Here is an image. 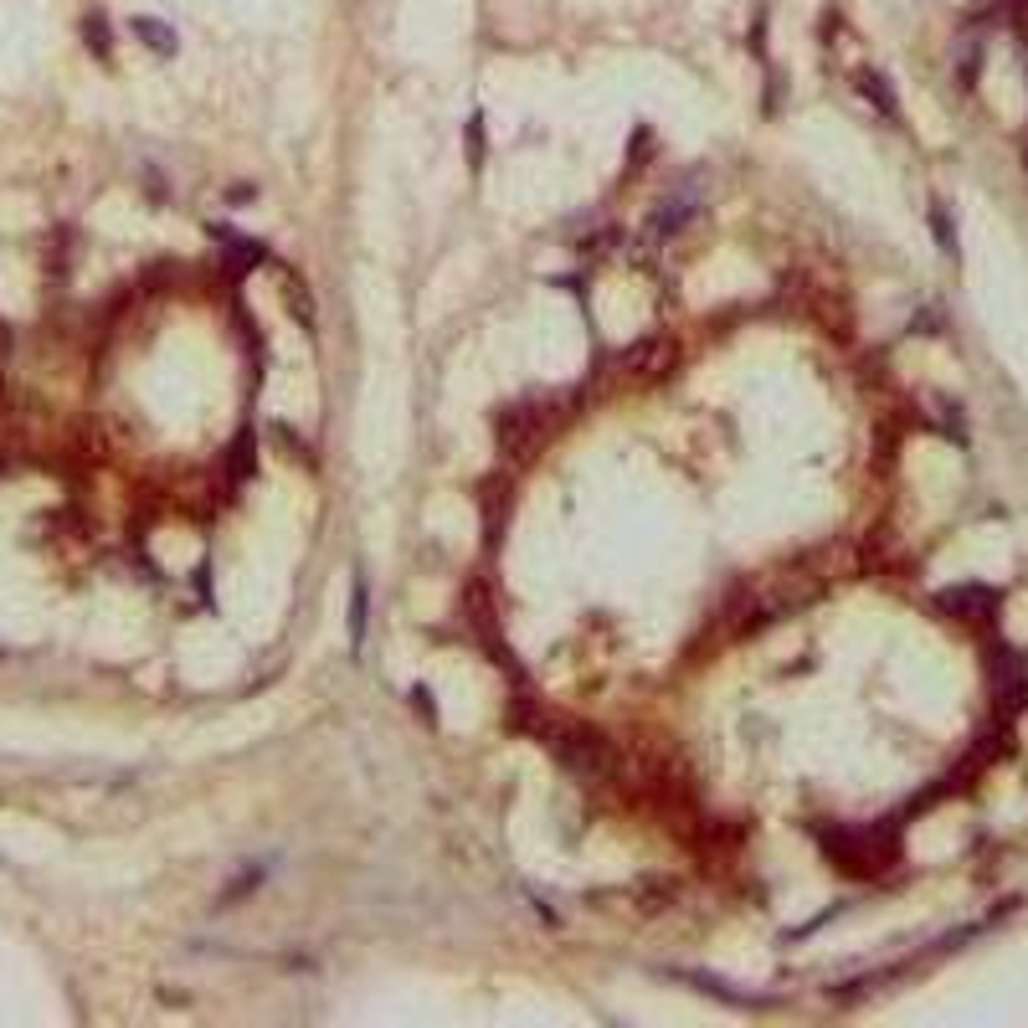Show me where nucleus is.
Returning <instances> with one entry per match:
<instances>
[{"label": "nucleus", "instance_id": "nucleus-1", "mask_svg": "<svg viewBox=\"0 0 1028 1028\" xmlns=\"http://www.w3.org/2000/svg\"><path fill=\"white\" fill-rule=\"evenodd\" d=\"M561 751V761L566 766H576L582 776H607L612 772V745H607V736H592V730H571L566 741L555 745Z\"/></svg>", "mask_w": 1028, "mask_h": 1028}, {"label": "nucleus", "instance_id": "nucleus-2", "mask_svg": "<svg viewBox=\"0 0 1028 1028\" xmlns=\"http://www.w3.org/2000/svg\"><path fill=\"white\" fill-rule=\"evenodd\" d=\"M674 365H679V345H674V340H664V334H653V340H638V345L622 355V371H628V376H643V380L668 376Z\"/></svg>", "mask_w": 1028, "mask_h": 1028}, {"label": "nucleus", "instance_id": "nucleus-3", "mask_svg": "<svg viewBox=\"0 0 1028 1028\" xmlns=\"http://www.w3.org/2000/svg\"><path fill=\"white\" fill-rule=\"evenodd\" d=\"M545 438V417L530 407H509L505 417H499V447L505 453H530V447Z\"/></svg>", "mask_w": 1028, "mask_h": 1028}, {"label": "nucleus", "instance_id": "nucleus-4", "mask_svg": "<svg viewBox=\"0 0 1028 1028\" xmlns=\"http://www.w3.org/2000/svg\"><path fill=\"white\" fill-rule=\"evenodd\" d=\"M695 211H699V201H695V190H674V196H664L659 201V211H653V237H674V232H684V226L695 222Z\"/></svg>", "mask_w": 1028, "mask_h": 1028}, {"label": "nucleus", "instance_id": "nucleus-5", "mask_svg": "<svg viewBox=\"0 0 1028 1028\" xmlns=\"http://www.w3.org/2000/svg\"><path fill=\"white\" fill-rule=\"evenodd\" d=\"M134 36H140V42H150L159 57H170V52H175V32L165 26V21H155V16H140V21H134Z\"/></svg>", "mask_w": 1028, "mask_h": 1028}, {"label": "nucleus", "instance_id": "nucleus-6", "mask_svg": "<svg viewBox=\"0 0 1028 1028\" xmlns=\"http://www.w3.org/2000/svg\"><path fill=\"white\" fill-rule=\"evenodd\" d=\"M365 601H371V592H365V582L355 576V586H350V649L365 643Z\"/></svg>", "mask_w": 1028, "mask_h": 1028}, {"label": "nucleus", "instance_id": "nucleus-7", "mask_svg": "<svg viewBox=\"0 0 1028 1028\" xmlns=\"http://www.w3.org/2000/svg\"><path fill=\"white\" fill-rule=\"evenodd\" d=\"M217 237L226 242V257H232L237 268H253V263H263V257H268V253H263V247H257V242L237 237V232H222V226H217Z\"/></svg>", "mask_w": 1028, "mask_h": 1028}, {"label": "nucleus", "instance_id": "nucleus-8", "mask_svg": "<svg viewBox=\"0 0 1028 1028\" xmlns=\"http://www.w3.org/2000/svg\"><path fill=\"white\" fill-rule=\"evenodd\" d=\"M263 880H268V864H253V870H247V874H237V880H232V885L222 889V905H237L242 895H247V889H253V885H263Z\"/></svg>", "mask_w": 1028, "mask_h": 1028}, {"label": "nucleus", "instance_id": "nucleus-9", "mask_svg": "<svg viewBox=\"0 0 1028 1028\" xmlns=\"http://www.w3.org/2000/svg\"><path fill=\"white\" fill-rule=\"evenodd\" d=\"M864 93H870L874 103H880V109L889 113V119H900V113H895V98H889V82H885V78H874V73H864Z\"/></svg>", "mask_w": 1028, "mask_h": 1028}, {"label": "nucleus", "instance_id": "nucleus-10", "mask_svg": "<svg viewBox=\"0 0 1028 1028\" xmlns=\"http://www.w3.org/2000/svg\"><path fill=\"white\" fill-rule=\"evenodd\" d=\"M468 159H474V165L484 159V119H478V113L468 119Z\"/></svg>", "mask_w": 1028, "mask_h": 1028}, {"label": "nucleus", "instance_id": "nucleus-11", "mask_svg": "<svg viewBox=\"0 0 1028 1028\" xmlns=\"http://www.w3.org/2000/svg\"><path fill=\"white\" fill-rule=\"evenodd\" d=\"M88 36H93L88 47H93V52H103V57H109V26H98V21H88Z\"/></svg>", "mask_w": 1028, "mask_h": 1028}]
</instances>
